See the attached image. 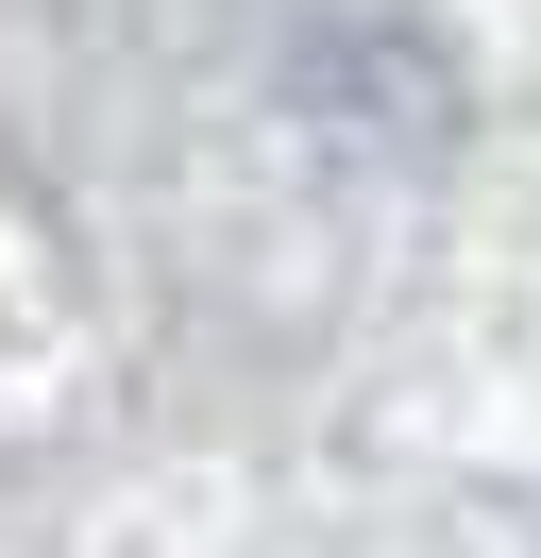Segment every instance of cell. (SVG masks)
<instances>
[]
</instances>
